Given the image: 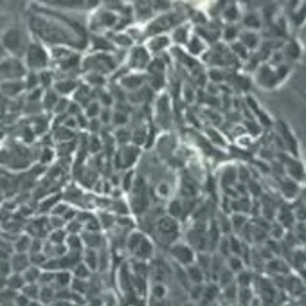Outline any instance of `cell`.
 Segmentation results:
<instances>
[{
	"instance_id": "6da1fadb",
	"label": "cell",
	"mask_w": 306,
	"mask_h": 306,
	"mask_svg": "<svg viewBox=\"0 0 306 306\" xmlns=\"http://www.w3.org/2000/svg\"><path fill=\"white\" fill-rule=\"evenodd\" d=\"M290 74V65H272V63H261L254 72V79L261 88L265 90H276V88L285 83V79Z\"/></svg>"
},
{
	"instance_id": "7a4b0ae2",
	"label": "cell",
	"mask_w": 306,
	"mask_h": 306,
	"mask_svg": "<svg viewBox=\"0 0 306 306\" xmlns=\"http://www.w3.org/2000/svg\"><path fill=\"white\" fill-rule=\"evenodd\" d=\"M151 58H153V56L150 54V50L146 49L144 43L133 45L132 49H130V56H128L130 69H133L135 72H146L148 67H150Z\"/></svg>"
},
{
	"instance_id": "3957f363",
	"label": "cell",
	"mask_w": 306,
	"mask_h": 306,
	"mask_svg": "<svg viewBox=\"0 0 306 306\" xmlns=\"http://www.w3.org/2000/svg\"><path fill=\"white\" fill-rule=\"evenodd\" d=\"M283 168H285V175L288 178H292L296 180L297 184L301 182H306V164L303 160H299L296 155H285V162H283Z\"/></svg>"
},
{
	"instance_id": "277c9868",
	"label": "cell",
	"mask_w": 306,
	"mask_h": 306,
	"mask_svg": "<svg viewBox=\"0 0 306 306\" xmlns=\"http://www.w3.org/2000/svg\"><path fill=\"white\" fill-rule=\"evenodd\" d=\"M169 252H171L173 260L177 261V263H180L182 267H189V265H193V263L197 261L195 249H193L191 245H188V243H180V242L173 243L171 249H169Z\"/></svg>"
},
{
	"instance_id": "5b68a950",
	"label": "cell",
	"mask_w": 306,
	"mask_h": 306,
	"mask_svg": "<svg viewBox=\"0 0 306 306\" xmlns=\"http://www.w3.org/2000/svg\"><path fill=\"white\" fill-rule=\"evenodd\" d=\"M144 45L150 50L151 56H162L171 49L173 41H171V36H169V34H157V36L148 38Z\"/></svg>"
},
{
	"instance_id": "8992f818",
	"label": "cell",
	"mask_w": 306,
	"mask_h": 306,
	"mask_svg": "<svg viewBox=\"0 0 306 306\" xmlns=\"http://www.w3.org/2000/svg\"><path fill=\"white\" fill-rule=\"evenodd\" d=\"M121 85H123L124 90L128 92H137L141 88L146 87V72H132L128 76H124L121 79Z\"/></svg>"
},
{
	"instance_id": "52a82bcc",
	"label": "cell",
	"mask_w": 306,
	"mask_h": 306,
	"mask_svg": "<svg viewBox=\"0 0 306 306\" xmlns=\"http://www.w3.org/2000/svg\"><path fill=\"white\" fill-rule=\"evenodd\" d=\"M184 49H186V52H188V54L191 56L193 59H197V58L202 59V56L207 52L209 45H207L206 41L202 40L198 34H195V32H193V36L189 38V41L186 43V47H184Z\"/></svg>"
},
{
	"instance_id": "ba28073f",
	"label": "cell",
	"mask_w": 306,
	"mask_h": 306,
	"mask_svg": "<svg viewBox=\"0 0 306 306\" xmlns=\"http://www.w3.org/2000/svg\"><path fill=\"white\" fill-rule=\"evenodd\" d=\"M169 36H171V41H173V45H178V47H186V43L189 41V38L193 36V29H191V23L184 22L180 23L178 27H175L173 31L169 32Z\"/></svg>"
},
{
	"instance_id": "9c48e42d",
	"label": "cell",
	"mask_w": 306,
	"mask_h": 306,
	"mask_svg": "<svg viewBox=\"0 0 306 306\" xmlns=\"http://www.w3.org/2000/svg\"><path fill=\"white\" fill-rule=\"evenodd\" d=\"M240 23H242L243 31L260 32L261 27H263V16H261V13H258V11H247V13H243Z\"/></svg>"
},
{
	"instance_id": "30bf717a",
	"label": "cell",
	"mask_w": 306,
	"mask_h": 306,
	"mask_svg": "<svg viewBox=\"0 0 306 306\" xmlns=\"http://www.w3.org/2000/svg\"><path fill=\"white\" fill-rule=\"evenodd\" d=\"M135 9V18L139 20V23H150L155 18V9H153V2H137L133 5Z\"/></svg>"
},
{
	"instance_id": "8fae6325",
	"label": "cell",
	"mask_w": 306,
	"mask_h": 306,
	"mask_svg": "<svg viewBox=\"0 0 306 306\" xmlns=\"http://www.w3.org/2000/svg\"><path fill=\"white\" fill-rule=\"evenodd\" d=\"M238 41L242 43L245 49L249 50V52H256L258 50V47L261 45V36H260V32H256V31H243L242 29V32H240V38H238Z\"/></svg>"
},
{
	"instance_id": "7c38bea8",
	"label": "cell",
	"mask_w": 306,
	"mask_h": 306,
	"mask_svg": "<svg viewBox=\"0 0 306 306\" xmlns=\"http://www.w3.org/2000/svg\"><path fill=\"white\" fill-rule=\"evenodd\" d=\"M242 16H243V13L236 2H227V4L224 5V9H222V14H220V18L224 20L225 23H238V25H240Z\"/></svg>"
},
{
	"instance_id": "4fadbf2b",
	"label": "cell",
	"mask_w": 306,
	"mask_h": 306,
	"mask_svg": "<svg viewBox=\"0 0 306 306\" xmlns=\"http://www.w3.org/2000/svg\"><path fill=\"white\" fill-rule=\"evenodd\" d=\"M281 54L285 61H297L303 54V45L297 40H288L281 47Z\"/></svg>"
},
{
	"instance_id": "5bb4252c",
	"label": "cell",
	"mask_w": 306,
	"mask_h": 306,
	"mask_svg": "<svg viewBox=\"0 0 306 306\" xmlns=\"http://www.w3.org/2000/svg\"><path fill=\"white\" fill-rule=\"evenodd\" d=\"M139 155H141V148L133 146V144L121 148V162H123V168L132 169V166L135 164V160L139 159Z\"/></svg>"
},
{
	"instance_id": "9a60e30c",
	"label": "cell",
	"mask_w": 306,
	"mask_h": 306,
	"mask_svg": "<svg viewBox=\"0 0 306 306\" xmlns=\"http://www.w3.org/2000/svg\"><path fill=\"white\" fill-rule=\"evenodd\" d=\"M133 256L137 258V261H148L153 258V243L150 242V238H142V242L139 243V247L133 251Z\"/></svg>"
},
{
	"instance_id": "2e32d148",
	"label": "cell",
	"mask_w": 306,
	"mask_h": 306,
	"mask_svg": "<svg viewBox=\"0 0 306 306\" xmlns=\"http://www.w3.org/2000/svg\"><path fill=\"white\" fill-rule=\"evenodd\" d=\"M299 193H301V188H299V184L292 178H283L281 180V195L288 200H294V198L299 197Z\"/></svg>"
},
{
	"instance_id": "e0dca14e",
	"label": "cell",
	"mask_w": 306,
	"mask_h": 306,
	"mask_svg": "<svg viewBox=\"0 0 306 306\" xmlns=\"http://www.w3.org/2000/svg\"><path fill=\"white\" fill-rule=\"evenodd\" d=\"M240 32H242V27L238 23H225L224 27H222V40L227 41L229 45H231V43L238 41Z\"/></svg>"
},
{
	"instance_id": "ac0fdd59",
	"label": "cell",
	"mask_w": 306,
	"mask_h": 306,
	"mask_svg": "<svg viewBox=\"0 0 306 306\" xmlns=\"http://www.w3.org/2000/svg\"><path fill=\"white\" fill-rule=\"evenodd\" d=\"M157 231L160 234H175L177 233V220L171 216H162L157 220Z\"/></svg>"
},
{
	"instance_id": "d6986e66",
	"label": "cell",
	"mask_w": 306,
	"mask_h": 306,
	"mask_svg": "<svg viewBox=\"0 0 306 306\" xmlns=\"http://www.w3.org/2000/svg\"><path fill=\"white\" fill-rule=\"evenodd\" d=\"M186 276L189 278L191 285H202L204 283V278H206V272H204L197 263H193V265L186 267Z\"/></svg>"
},
{
	"instance_id": "ffe728a7",
	"label": "cell",
	"mask_w": 306,
	"mask_h": 306,
	"mask_svg": "<svg viewBox=\"0 0 306 306\" xmlns=\"http://www.w3.org/2000/svg\"><path fill=\"white\" fill-rule=\"evenodd\" d=\"M166 211H168V216H171V218H182L184 215V200H180V198H171L168 204V207H166Z\"/></svg>"
},
{
	"instance_id": "44dd1931",
	"label": "cell",
	"mask_w": 306,
	"mask_h": 306,
	"mask_svg": "<svg viewBox=\"0 0 306 306\" xmlns=\"http://www.w3.org/2000/svg\"><path fill=\"white\" fill-rule=\"evenodd\" d=\"M236 182H238V168H234V166L224 168V171H222V184H224L225 188H229L231 184H236Z\"/></svg>"
},
{
	"instance_id": "7402d4cb",
	"label": "cell",
	"mask_w": 306,
	"mask_h": 306,
	"mask_svg": "<svg viewBox=\"0 0 306 306\" xmlns=\"http://www.w3.org/2000/svg\"><path fill=\"white\" fill-rule=\"evenodd\" d=\"M114 43L119 47V49H132L135 41H133L132 38L128 36V32L124 31V32H117V34H115V36H114Z\"/></svg>"
},
{
	"instance_id": "603a6c76",
	"label": "cell",
	"mask_w": 306,
	"mask_h": 306,
	"mask_svg": "<svg viewBox=\"0 0 306 306\" xmlns=\"http://www.w3.org/2000/svg\"><path fill=\"white\" fill-rule=\"evenodd\" d=\"M227 269L233 272L234 276L240 274L243 270V260L242 256H229L227 258Z\"/></svg>"
},
{
	"instance_id": "cb8c5ba5",
	"label": "cell",
	"mask_w": 306,
	"mask_h": 306,
	"mask_svg": "<svg viewBox=\"0 0 306 306\" xmlns=\"http://www.w3.org/2000/svg\"><path fill=\"white\" fill-rule=\"evenodd\" d=\"M252 297H254V294H252L251 287L238 288V303H240L242 306H249V305H251Z\"/></svg>"
},
{
	"instance_id": "d4e9b609",
	"label": "cell",
	"mask_w": 306,
	"mask_h": 306,
	"mask_svg": "<svg viewBox=\"0 0 306 306\" xmlns=\"http://www.w3.org/2000/svg\"><path fill=\"white\" fill-rule=\"evenodd\" d=\"M151 297L157 299V301L166 299L168 297V287L164 283H153V287H151Z\"/></svg>"
},
{
	"instance_id": "484cf974",
	"label": "cell",
	"mask_w": 306,
	"mask_h": 306,
	"mask_svg": "<svg viewBox=\"0 0 306 306\" xmlns=\"http://www.w3.org/2000/svg\"><path fill=\"white\" fill-rule=\"evenodd\" d=\"M245 215H242V213H234L233 216H231V225H233V231L234 233H238V231H242L243 227H245Z\"/></svg>"
},
{
	"instance_id": "4316f807",
	"label": "cell",
	"mask_w": 306,
	"mask_h": 306,
	"mask_svg": "<svg viewBox=\"0 0 306 306\" xmlns=\"http://www.w3.org/2000/svg\"><path fill=\"white\" fill-rule=\"evenodd\" d=\"M222 74H225V69L211 67V69L207 70V78H209V81H213V83H222V81H225V76H222Z\"/></svg>"
},
{
	"instance_id": "83f0119b",
	"label": "cell",
	"mask_w": 306,
	"mask_h": 306,
	"mask_svg": "<svg viewBox=\"0 0 306 306\" xmlns=\"http://www.w3.org/2000/svg\"><path fill=\"white\" fill-rule=\"evenodd\" d=\"M216 294H218V287H216V285H207V287H204L202 303H209V306H211V301H215Z\"/></svg>"
},
{
	"instance_id": "f1b7e54d",
	"label": "cell",
	"mask_w": 306,
	"mask_h": 306,
	"mask_svg": "<svg viewBox=\"0 0 306 306\" xmlns=\"http://www.w3.org/2000/svg\"><path fill=\"white\" fill-rule=\"evenodd\" d=\"M142 238H144V234L142 233H132L128 236V240H126V247H128L130 252H133L135 249L139 247V243L142 242Z\"/></svg>"
},
{
	"instance_id": "f546056e",
	"label": "cell",
	"mask_w": 306,
	"mask_h": 306,
	"mask_svg": "<svg viewBox=\"0 0 306 306\" xmlns=\"http://www.w3.org/2000/svg\"><path fill=\"white\" fill-rule=\"evenodd\" d=\"M157 195H159L160 198H169L171 197V186H169L168 182H159L157 184Z\"/></svg>"
},
{
	"instance_id": "4dcf8cb0",
	"label": "cell",
	"mask_w": 306,
	"mask_h": 306,
	"mask_svg": "<svg viewBox=\"0 0 306 306\" xmlns=\"http://www.w3.org/2000/svg\"><path fill=\"white\" fill-rule=\"evenodd\" d=\"M204 287L206 285L202 283V285H191V299L193 301H202V297H204Z\"/></svg>"
},
{
	"instance_id": "1f68e13d",
	"label": "cell",
	"mask_w": 306,
	"mask_h": 306,
	"mask_svg": "<svg viewBox=\"0 0 306 306\" xmlns=\"http://www.w3.org/2000/svg\"><path fill=\"white\" fill-rule=\"evenodd\" d=\"M133 182H135L133 171H132V169H128V171L123 175V188H124V191H130V189L133 188Z\"/></svg>"
},
{
	"instance_id": "d6a6232c",
	"label": "cell",
	"mask_w": 306,
	"mask_h": 306,
	"mask_svg": "<svg viewBox=\"0 0 306 306\" xmlns=\"http://www.w3.org/2000/svg\"><path fill=\"white\" fill-rule=\"evenodd\" d=\"M85 265H87L90 270L97 269V256H96V251H88V252H87V258H85Z\"/></svg>"
},
{
	"instance_id": "836d02e7",
	"label": "cell",
	"mask_w": 306,
	"mask_h": 306,
	"mask_svg": "<svg viewBox=\"0 0 306 306\" xmlns=\"http://www.w3.org/2000/svg\"><path fill=\"white\" fill-rule=\"evenodd\" d=\"M193 96H195V90H193V87H189L188 83H186V85H182V97H184V101H186V103H191Z\"/></svg>"
},
{
	"instance_id": "e575fe53",
	"label": "cell",
	"mask_w": 306,
	"mask_h": 306,
	"mask_svg": "<svg viewBox=\"0 0 306 306\" xmlns=\"http://www.w3.org/2000/svg\"><path fill=\"white\" fill-rule=\"evenodd\" d=\"M114 119H115V124H119V126H124V124L128 123V115L123 114V112H115Z\"/></svg>"
},
{
	"instance_id": "d590c367",
	"label": "cell",
	"mask_w": 306,
	"mask_h": 306,
	"mask_svg": "<svg viewBox=\"0 0 306 306\" xmlns=\"http://www.w3.org/2000/svg\"><path fill=\"white\" fill-rule=\"evenodd\" d=\"M207 137L213 139L215 142H224V141H222V135H220V132H216L215 128H209V130H207Z\"/></svg>"
},
{
	"instance_id": "8d00e7d4",
	"label": "cell",
	"mask_w": 306,
	"mask_h": 306,
	"mask_svg": "<svg viewBox=\"0 0 306 306\" xmlns=\"http://www.w3.org/2000/svg\"><path fill=\"white\" fill-rule=\"evenodd\" d=\"M88 272H90V269H88L87 265H79L78 269H76V276H78V279H83L81 276H87Z\"/></svg>"
},
{
	"instance_id": "74e56055",
	"label": "cell",
	"mask_w": 306,
	"mask_h": 306,
	"mask_svg": "<svg viewBox=\"0 0 306 306\" xmlns=\"http://www.w3.org/2000/svg\"><path fill=\"white\" fill-rule=\"evenodd\" d=\"M58 283H61V285L69 283V274H59L58 276Z\"/></svg>"
},
{
	"instance_id": "f35d334b",
	"label": "cell",
	"mask_w": 306,
	"mask_h": 306,
	"mask_svg": "<svg viewBox=\"0 0 306 306\" xmlns=\"http://www.w3.org/2000/svg\"><path fill=\"white\" fill-rule=\"evenodd\" d=\"M299 197H301V202L306 206V186L301 189V193H299Z\"/></svg>"
},
{
	"instance_id": "ab89813d",
	"label": "cell",
	"mask_w": 306,
	"mask_h": 306,
	"mask_svg": "<svg viewBox=\"0 0 306 306\" xmlns=\"http://www.w3.org/2000/svg\"><path fill=\"white\" fill-rule=\"evenodd\" d=\"M211 306H218V305H216V303H213V305H211Z\"/></svg>"
},
{
	"instance_id": "60d3db41",
	"label": "cell",
	"mask_w": 306,
	"mask_h": 306,
	"mask_svg": "<svg viewBox=\"0 0 306 306\" xmlns=\"http://www.w3.org/2000/svg\"><path fill=\"white\" fill-rule=\"evenodd\" d=\"M305 164H306V162H305Z\"/></svg>"
},
{
	"instance_id": "b9f144b4",
	"label": "cell",
	"mask_w": 306,
	"mask_h": 306,
	"mask_svg": "<svg viewBox=\"0 0 306 306\" xmlns=\"http://www.w3.org/2000/svg\"><path fill=\"white\" fill-rule=\"evenodd\" d=\"M233 306H234V305H233Z\"/></svg>"
}]
</instances>
